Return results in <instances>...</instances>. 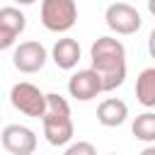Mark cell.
Returning <instances> with one entry per match:
<instances>
[{"instance_id":"2","label":"cell","mask_w":155,"mask_h":155,"mask_svg":"<svg viewBox=\"0 0 155 155\" xmlns=\"http://www.w3.org/2000/svg\"><path fill=\"white\" fill-rule=\"evenodd\" d=\"M41 126H44V136L51 145H68L73 140L75 126L70 119V104L65 102V97L48 92L46 94V111L41 116Z\"/></svg>"},{"instance_id":"7","label":"cell","mask_w":155,"mask_h":155,"mask_svg":"<svg viewBox=\"0 0 155 155\" xmlns=\"http://www.w3.org/2000/svg\"><path fill=\"white\" fill-rule=\"evenodd\" d=\"M46 58H48V53H46L44 44H39V41H22L12 53L15 68L19 73H27V75L29 73H39L46 65Z\"/></svg>"},{"instance_id":"4","label":"cell","mask_w":155,"mask_h":155,"mask_svg":"<svg viewBox=\"0 0 155 155\" xmlns=\"http://www.w3.org/2000/svg\"><path fill=\"white\" fill-rule=\"evenodd\" d=\"M10 102L17 111L31 119H41L46 111V94L31 82H17L10 90Z\"/></svg>"},{"instance_id":"8","label":"cell","mask_w":155,"mask_h":155,"mask_svg":"<svg viewBox=\"0 0 155 155\" xmlns=\"http://www.w3.org/2000/svg\"><path fill=\"white\" fill-rule=\"evenodd\" d=\"M68 92H70V97L78 99V102H90V99H94V97L102 92L99 75H97L92 68H85V70L73 73L70 80H68Z\"/></svg>"},{"instance_id":"3","label":"cell","mask_w":155,"mask_h":155,"mask_svg":"<svg viewBox=\"0 0 155 155\" xmlns=\"http://www.w3.org/2000/svg\"><path fill=\"white\" fill-rule=\"evenodd\" d=\"M78 22L75 0H41V24L48 31L65 34Z\"/></svg>"},{"instance_id":"14","label":"cell","mask_w":155,"mask_h":155,"mask_svg":"<svg viewBox=\"0 0 155 155\" xmlns=\"http://www.w3.org/2000/svg\"><path fill=\"white\" fill-rule=\"evenodd\" d=\"M63 155H97V150L90 140H78V143H70Z\"/></svg>"},{"instance_id":"15","label":"cell","mask_w":155,"mask_h":155,"mask_svg":"<svg viewBox=\"0 0 155 155\" xmlns=\"http://www.w3.org/2000/svg\"><path fill=\"white\" fill-rule=\"evenodd\" d=\"M15 41H17V36H15L12 31H7V29H2V27H0V51H5V48H10V46H15Z\"/></svg>"},{"instance_id":"12","label":"cell","mask_w":155,"mask_h":155,"mask_svg":"<svg viewBox=\"0 0 155 155\" xmlns=\"http://www.w3.org/2000/svg\"><path fill=\"white\" fill-rule=\"evenodd\" d=\"M131 131H133V136H136L138 140H143V143H155V114H153L150 109L143 111V114H138L136 121H133V126H131Z\"/></svg>"},{"instance_id":"6","label":"cell","mask_w":155,"mask_h":155,"mask_svg":"<svg viewBox=\"0 0 155 155\" xmlns=\"http://www.w3.org/2000/svg\"><path fill=\"white\" fill-rule=\"evenodd\" d=\"M0 143L10 155H34L36 150V133L29 126L10 124L0 133Z\"/></svg>"},{"instance_id":"16","label":"cell","mask_w":155,"mask_h":155,"mask_svg":"<svg viewBox=\"0 0 155 155\" xmlns=\"http://www.w3.org/2000/svg\"><path fill=\"white\" fill-rule=\"evenodd\" d=\"M140 155H155V148H153V145H148V148H145Z\"/></svg>"},{"instance_id":"10","label":"cell","mask_w":155,"mask_h":155,"mask_svg":"<svg viewBox=\"0 0 155 155\" xmlns=\"http://www.w3.org/2000/svg\"><path fill=\"white\" fill-rule=\"evenodd\" d=\"M80 56H82L80 44H78L75 39H70V36L58 39V41L53 44V48H51L53 63H56L58 68H63V70H73V68L80 63Z\"/></svg>"},{"instance_id":"13","label":"cell","mask_w":155,"mask_h":155,"mask_svg":"<svg viewBox=\"0 0 155 155\" xmlns=\"http://www.w3.org/2000/svg\"><path fill=\"white\" fill-rule=\"evenodd\" d=\"M0 27L19 36L27 29V17L19 7H0Z\"/></svg>"},{"instance_id":"18","label":"cell","mask_w":155,"mask_h":155,"mask_svg":"<svg viewBox=\"0 0 155 155\" xmlns=\"http://www.w3.org/2000/svg\"><path fill=\"white\" fill-rule=\"evenodd\" d=\"M109 155H119V153H109Z\"/></svg>"},{"instance_id":"17","label":"cell","mask_w":155,"mask_h":155,"mask_svg":"<svg viewBox=\"0 0 155 155\" xmlns=\"http://www.w3.org/2000/svg\"><path fill=\"white\" fill-rule=\"evenodd\" d=\"M15 2H17V5H34L36 0H15Z\"/></svg>"},{"instance_id":"11","label":"cell","mask_w":155,"mask_h":155,"mask_svg":"<svg viewBox=\"0 0 155 155\" xmlns=\"http://www.w3.org/2000/svg\"><path fill=\"white\" fill-rule=\"evenodd\" d=\"M136 99L145 109L155 107V68H145V70L138 73V78H136Z\"/></svg>"},{"instance_id":"9","label":"cell","mask_w":155,"mask_h":155,"mask_svg":"<svg viewBox=\"0 0 155 155\" xmlns=\"http://www.w3.org/2000/svg\"><path fill=\"white\" fill-rule=\"evenodd\" d=\"M128 116V104L119 97H107L104 102H99L97 107V121L107 128H116L126 121Z\"/></svg>"},{"instance_id":"5","label":"cell","mask_w":155,"mask_h":155,"mask_svg":"<svg viewBox=\"0 0 155 155\" xmlns=\"http://www.w3.org/2000/svg\"><path fill=\"white\" fill-rule=\"evenodd\" d=\"M104 22L111 31L121 34V36H128V34H136L143 24V17L140 12L128 5V2H111L104 12Z\"/></svg>"},{"instance_id":"1","label":"cell","mask_w":155,"mask_h":155,"mask_svg":"<svg viewBox=\"0 0 155 155\" xmlns=\"http://www.w3.org/2000/svg\"><path fill=\"white\" fill-rule=\"evenodd\" d=\"M92 70L99 75L102 92H111L126 80V46L114 36H99L92 48Z\"/></svg>"}]
</instances>
